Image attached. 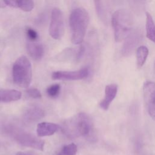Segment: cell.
Here are the masks:
<instances>
[{
  "label": "cell",
  "mask_w": 155,
  "mask_h": 155,
  "mask_svg": "<svg viewBox=\"0 0 155 155\" xmlns=\"http://www.w3.org/2000/svg\"><path fill=\"white\" fill-rule=\"evenodd\" d=\"M77 150L76 145L72 143L64 146L58 155H76Z\"/></svg>",
  "instance_id": "cell-19"
},
{
  "label": "cell",
  "mask_w": 155,
  "mask_h": 155,
  "mask_svg": "<svg viewBox=\"0 0 155 155\" xmlns=\"http://www.w3.org/2000/svg\"><path fill=\"white\" fill-rule=\"evenodd\" d=\"M150 116L155 121V102L151 105L146 107Z\"/></svg>",
  "instance_id": "cell-23"
},
{
  "label": "cell",
  "mask_w": 155,
  "mask_h": 155,
  "mask_svg": "<svg viewBox=\"0 0 155 155\" xmlns=\"http://www.w3.org/2000/svg\"><path fill=\"white\" fill-rule=\"evenodd\" d=\"M21 97V93L14 89L0 90V102H10L18 101Z\"/></svg>",
  "instance_id": "cell-14"
},
{
  "label": "cell",
  "mask_w": 155,
  "mask_h": 155,
  "mask_svg": "<svg viewBox=\"0 0 155 155\" xmlns=\"http://www.w3.org/2000/svg\"><path fill=\"white\" fill-rule=\"evenodd\" d=\"M26 92L28 96L34 99H40L42 96L40 91L37 88H29L27 90Z\"/></svg>",
  "instance_id": "cell-22"
},
{
  "label": "cell",
  "mask_w": 155,
  "mask_h": 155,
  "mask_svg": "<svg viewBox=\"0 0 155 155\" xmlns=\"http://www.w3.org/2000/svg\"><path fill=\"white\" fill-rule=\"evenodd\" d=\"M145 28L147 38L155 43V23L152 16L148 12H146Z\"/></svg>",
  "instance_id": "cell-15"
},
{
  "label": "cell",
  "mask_w": 155,
  "mask_h": 155,
  "mask_svg": "<svg viewBox=\"0 0 155 155\" xmlns=\"http://www.w3.org/2000/svg\"><path fill=\"white\" fill-rule=\"evenodd\" d=\"M26 34L28 39L31 42H35L38 38L37 31L32 28H27L26 29Z\"/></svg>",
  "instance_id": "cell-21"
},
{
  "label": "cell",
  "mask_w": 155,
  "mask_h": 155,
  "mask_svg": "<svg viewBox=\"0 0 155 155\" xmlns=\"http://www.w3.org/2000/svg\"><path fill=\"white\" fill-rule=\"evenodd\" d=\"M68 133L87 138L92 137L94 131L93 123L90 116L81 112L70 119L67 125Z\"/></svg>",
  "instance_id": "cell-4"
},
{
  "label": "cell",
  "mask_w": 155,
  "mask_h": 155,
  "mask_svg": "<svg viewBox=\"0 0 155 155\" xmlns=\"http://www.w3.org/2000/svg\"><path fill=\"white\" fill-rule=\"evenodd\" d=\"M14 137L21 145L42 151L44 147V141L30 133L15 130L13 132Z\"/></svg>",
  "instance_id": "cell-6"
},
{
  "label": "cell",
  "mask_w": 155,
  "mask_h": 155,
  "mask_svg": "<svg viewBox=\"0 0 155 155\" xmlns=\"http://www.w3.org/2000/svg\"><path fill=\"white\" fill-rule=\"evenodd\" d=\"M12 77L14 83L22 88L30 85L32 78V68L30 60L24 55L19 57L12 67Z\"/></svg>",
  "instance_id": "cell-3"
},
{
  "label": "cell",
  "mask_w": 155,
  "mask_h": 155,
  "mask_svg": "<svg viewBox=\"0 0 155 155\" xmlns=\"http://www.w3.org/2000/svg\"><path fill=\"white\" fill-rule=\"evenodd\" d=\"M143 96L145 107L155 102V83L153 81H146L143 85Z\"/></svg>",
  "instance_id": "cell-11"
},
{
  "label": "cell",
  "mask_w": 155,
  "mask_h": 155,
  "mask_svg": "<svg viewBox=\"0 0 155 155\" xmlns=\"http://www.w3.org/2000/svg\"><path fill=\"white\" fill-rule=\"evenodd\" d=\"M148 53V48L145 45L139 46L136 48V65L138 68H140L145 63Z\"/></svg>",
  "instance_id": "cell-16"
},
{
  "label": "cell",
  "mask_w": 155,
  "mask_h": 155,
  "mask_svg": "<svg viewBox=\"0 0 155 155\" xmlns=\"http://www.w3.org/2000/svg\"><path fill=\"white\" fill-rule=\"evenodd\" d=\"M95 7L97 12V13L99 17L103 21L107 20V7L104 5V2L101 1H94Z\"/></svg>",
  "instance_id": "cell-17"
},
{
  "label": "cell",
  "mask_w": 155,
  "mask_h": 155,
  "mask_svg": "<svg viewBox=\"0 0 155 155\" xmlns=\"http://www.w3.org/2000/svg\"><path fill=\"white\" fill-rule=\"evenodd\" d=\"M16 6L17 8H20L22 11L28 12H30L33 10L35 6V3L33 1H28V0H16Z\"/></svg>",
  "instance_id": "cell-18"
},
{
  "label": "cell",
  "mask_w": 155,
  "mask_h": 155,
  "mask_svg": "<svg viewBox=\"0 0 155 155\" xmlns=\"http://www.w3.org/2000/svg\"><path fill=\"white\" fill-rule=\"evenodd\" d=\"M61 86L58 84H55L50 85L47 89V94L51 97H55L58 96L60 93Z\"/></svg>",
  "instance_id": "cell-20"
},
{
  "label": "cell",
  "mask_w": 155,
  "mask_h": 155,
  "mask_svg": "<svg viewBox=\"0 0 155 155\" xmlns=\"http://www.w3.org/2000/svg\"><path fill=\"white\" fill-rule=\"evenodd\" d=\"M45 116L44 110L38 106H31L26 109L23 114L24 119L28 122H35Z\"/></svg>",
  "instance_id": "cell-12"
},
{
  "label": "cell",
  "mask_w": 155,
  "mask_h": 155,
  "mask_svg": "<svg viewBox=\"0 0 155 155\" xmlns=\"http://www.w3.org/2000/svg\"><path fill=\"white\" fill-rule=\"evenodd\" d=\"M89 74V69L87 67L76 71H57L53 73L51 78L54 80L76 81L86 78Z\"/></svg>",
  "instance_id": "cell-8"
},
{
  "label": "cell",
  "mask_w": 155,
  "mask_h": 155,
  "mask_svg": "<svg viewBox=\"0 0 155 155\" xmlns=\"http://www.w3.org/2000/svg\"><path fill=\"white\" fill-rule=\"evenodd\" d=\"M6 7L4 1H0V8H4Z\"/></svg>",
  "instance_id": "cell-24"
},
{
  "label": "cell",
  "mask_w": 155,
  "mask_h": 155,
  "mask_svg": "<svg viewBox=\"0 0 155 155\" xmlns=\"http://www.w3.org/2000/svg\"><path fill=\"white\" fill-rule=\"evenodd\" d=\"M27 50L30 56L35 60H40L44 56V48L42 44L35 42H28Z\"/></svg>",
  "instance_id": "cell-13"
},
{
  "label": "cell",
  "mask_w": 155,
  "mask_h": 155,
  "mask_svg": "<svg viewBox=\"0 0 155 155\" xmlns=\"http://www.w3.org/2000/svg\"><path fill=\"white\" fill-rule=\"evenodd\" d=\"M153 71H154V73L155 74V59H154V64H153Z\"/></svg>",
  "instance_id": "cell-26"
},
{
  "label": "cell",
  "mask_w": 155,
  "mask_h": 155,
  "mask_svg": "<svg viewBox=\"0 0 155 155\" xmlns=\"http://www.w3.org/2000/svg\"><path fill=\"white\" fill-rule=\"evenodd\" d=\"M15 155H32V154H29V153H26L24 152H18Z\"/></svg>",
  "instance_id": "cell-25"
},
{
  "label": "cell",
  "mask_w": 155,
  "mask_h": 155,
  "mask_svg": "<svg viewBox=\"0 0 155 155\" xmlns=\"http://www.w3.org/2000/svg\"><path fill=\"white\" fill-rule=\"evenodd\" d=\"M133 24V16L128 10L118 9L113 13L111 25L116 42H119L125 40L131 32Z\"/></svg>",
  "instance_id": "cell-2"
},
{
  "label": "cell",
  "mask_w": 155,
  "mask_h": 155,
  "mask_svg": "<svg viewBox=\"0 0 155 155\" xmlns=\"http://www.w3.org/2000/svg\"><path fill=\"white\" fill-rule=\"evenodd\" d=\"M50 35L54 39H61L64 33V15L61 9L54 8L51 15L49 26Z\"/></svg>",
  "instance_id": "cell-5"
},
{
  "label": "cell",
  "mask_w": 155,
  "mask_h": 155,
  "mask_svg": "<svg viewBox=\"0 0 155 155\" xmlns=\"http://www.w3.org/2000/svg\"><path fill=\"white\" fill-rule=\"evenodd\" d=\"M142 39V32L140 28H137L131 31L125 39L124 43L122 47L121 53L124 56H128L136 50L137 45Z\"/></svg>",
  "instance_id": "cell-7"
},
{
  "label": "cell",
  "mask_w": 155,
  "mask_h": 155,
  "mask_svg": "<svg viewBox=\"0 0 155 155\" xmlns=\"http://www.w3.org/2000/svg\"><path fill=\"white\" fill-rule=\"evenodd\" d=\"M117 92V85L116 84H110L105 88V94L103 99L100 102L99 106L104 110H107L115 98Z\"/></svg>",
  "instance_id": "cell-9"
},
{
  "label": "cell",
  "mask_w": 155,
  "mask_h": 155,
  "mask_svg": "<svg viewBox=\"0 0 155 155\" xmlns=\"http://www.w3.org/2000/svg\"><path fill=\"white\" fill-rule=\"evenodd\" d=\"M89 22L87 11L82 7L73 9L69 17V25L71 33V42L74 44H81L86 34Z\"/></svg>",
  "instance_id": "cell-1"
},
{
  "label": "cell",
  "mask_w": 155,
  "mask_h": 155,
  "mask_svg": "<svg viewBox=\"0 0 155 155\" xmlns=\"http://www.w3.org/2000/svg\"><path fill=\"white\" fill-rule=\"evenodd\" d=\"M59 128V126L58 124L51 122H43L38 124L36 133L39 137L49 136L54 134Z\"/></svg>",
  "instance_id": "cell-10"
}]
</instances>
